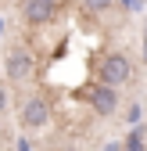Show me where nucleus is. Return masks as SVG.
Here are the masks:
<instances>
[{
  "label": "nucleus",
  "mask_w": 147,
  "mask_h": 151,
  "mask_svg": "<svg viewBox=\"0 0 147 151\" xmlns=\"http://www.w3.org/2000/svg\"><path fill=\"white\" fill-rule=\"evenodd\" d=\"M47 122H50V101L36 93V97H29L25 108H22V126L25 129H43Z\"/></svg>",
  "instance_id": "obj_3"
},
{
  "label": "nucleus",
  "mask_w": 147,
  "mask_h": 151,
  "mask_svg": "<svg viewBox=\"0 0 147 151\" xmlns=\"http://www.w3.org/2000/svg\"><path fill=\"white\" fill-rule=\"evenodd\" d=\"M54 14H58L54 0H22V18L29 25H47V22H54Z\"/></svg>",
  "instance_id": "obj_5"
},
{
  "label": "nucleus",
  "mask_w": 147,
  "mask_h": 151,
  "mask_svg": "<svg viewBox=\"0 0 147 151\" xmlns=\"http://www.w3.org/2000/svg\"><path fill=\"white\" fill-rule=\"evenodd\" d=\"M4 108H7V90L0 86V111H4Z\"/></svg>",
  "instance_id": "obj_8"
},
{
  "label": "nucleus",
  "mask_w": 147,
  "mask_h": 151,
  "mask_svg": "<svg viewBox=\"0 0 147 151\" xmlns=\"http://www.w3.org/2000/svg\"><path fill=\"white\" fill-rule=\"evenodd\" d=\"M0 32H4V22H0Z\"/></svg>",
  "instance_id": "obj_9"
},
{
  "label": "nucleus",
  "mask_w": 147,
  "mask_h": 151,
  "mask_svg": "<svg viewBox=\"0 0 147 151\" xmlns=\"http://www.w3.org/2000/svg\"><path fill=\"white\" fill-rule=\"evenodd\" d=\"M83 4H86L90 14H104V11H111V7H115V0H83Z\"/></svg>",
  "instance_id": "obj_6"
},
{
  "label": "nucleus",
  "mask_w": 147,
  "mask_h": 151,
  "mask_svg": "<svg viewBox=\"0 0 147 151\" xmlns=\"http://www.w3.org/2000/svg\"><path fill=\"white\" fill-rule=\"evenodd\" d=\"M129 79H133V65H129V58H126V54H118V50L104 54V61L97 65V83L118 90L122 83H129Z\"/></svg>",
  "instance_id": "obj_1"
},
{
  "label": "nucleus",
  "mask_w": 147,
  "mask_h": 151,
  "mask_svg": "<svg viewBox=\"0 0 147 151\" xmlns=\"http://www.w3.org/2000/svg\"><path fill=\"white\" fill-rule=\"evenodd\" d=\"M86 101H90V108H93L97 115H111V111L118 108V93H115V86L93 83V86H90V93H86Z\"/></svg>",
  "instance_id": "obj_4"
},
{
  "label": "nucleus",
  "mask_w": 147,
  "mask_h": 151,
  "mask_svg": "<svg viewBox=\"0 0 147 151\" xmlns=\"http://www.w3.org/2000/svg\"><path fill=\"white\" fill-rule=\"evenodd\" d=\"M4 72L11 76V83H25V79H32V72H36V58H32L25 47H7V54H4Z\"/></svg>",
  "instance_id": "obj_2"
},
{
  "label": "nucleus",
  "mask_w": 147,
  "mask_h": 151,
  "mask_svg": "<svg viewBox=\"0 0 147 151\" xmlns=\"http://www.w3.org/2000/svg\"><path fill=\"white\" fill-rule=\"evenodd\" d=\"M118 4H122L126 11H136V7H140V0H118Z\"/></svg>",
  "instance_id": "obj_7"
}]
</instances>
